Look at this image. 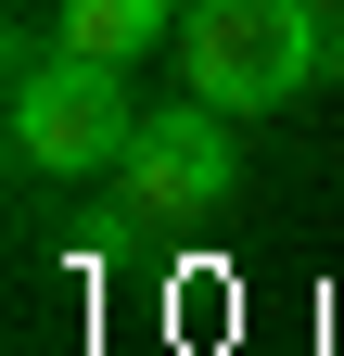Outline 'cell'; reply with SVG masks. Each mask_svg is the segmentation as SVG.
Masks as SVG:
<instances>
[{"mask_svg":"<svg viewBox=\"0 0 344 356\" xmlns=\"http://www.w3.org/2000/svg\"><path fill=\"white\" fill-rule=\"evenodd\" d=\"M179 13L191 0H52V51H77V64H141V51H166L179 38Z\"/></svg>","mask_w":344,"mask_h":356,"instance_id":"4","label":"cell"},{"mask_svg":"<svg viewBox=\"0 0 344 356\" xmlns=\"http://www.w3.org/2000/svg\"><path fill=\"white\" fill-rule=\"evenodd\" d=\"M26 178H115V153L141 140V102H127V64H77L52 38H13V115H0Z\"/></svg>","mask_w":344,"mask_h":356,"instance_id":"2","label":"cell"},{"mask_svg":"<svg viewBox=\"0 0 344 356\" xmlns=\"http://www.w3.org/2000/svg\"><path fill=\"white\" fill-rule=\"evenodd\" d=\"M179 89L217 115H281L344 76V0H191L179 13Z\"/></svg>","mask_w":344,"mask_h":356,"instance_id":"1","label":"cell"},{"mask_svg":"<svg viewBox=\"0 0 344 356\" xmlns=\"http://www.w3.org/2000/svg\"><path fill=\"white\" fill-rule=\"evenodd\" d=\"M242 191V140H230V115L217 102H153L141 115V140L115 153V216L127 229H204V216H230Z\"/></svg>","mask_w":344,"mask_h":356,"instance_id":"3","label":"cell"}]
</instances>
